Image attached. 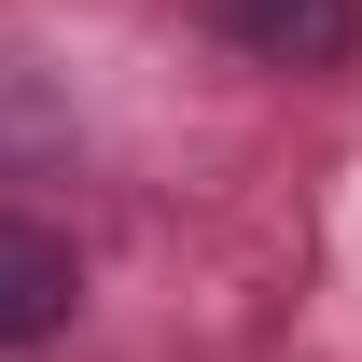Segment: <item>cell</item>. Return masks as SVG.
<instances>
[{"label": "cell", "instance_id": "2", "mask_svg": "<svg viewBox=\"0 0 362 362\" xmlns=\"http://www.w3.org/2000/svg\"><path fill=\"white\" fill-rule=\"evenodd\" d=\"M223 28L265 70H349L362 56V0H223Z\"/></svg>", "mask_w": 362, "mask_h": 362}, {"label": "cell", "instance_id": "1", "mask_svg": "<svg viewBox=\"0 0 362 362\" xmlns=\"http://www.w3.org/2000/svg\"><path fill=\"white\" fill-rule=\"evenodd\" d=\"M84 265H70V237L28 223V209H0V349H42L56 320H70Z\"/></svg>", "mask_w": 362, "mask_h": 362}]
</instances>
